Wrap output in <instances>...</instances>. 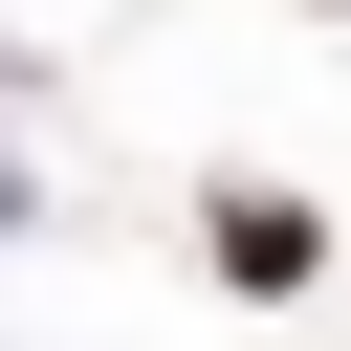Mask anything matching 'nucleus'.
I'll list each match as a JSON object with an SVG mask.
<instances>
[{
	"instance_id": "obj_2",
	"label": "nucleus",
	"mask_w": 351,
	"mask_h": 351,
	"mask_svg": "<svg viewBox=\"0 0 351 351\" xmlns=\"http://www.w3.org/2000/svg\"><path fill=\"white\" fill-rule=\"evenodd\" d=\"M0 219H22V154H0Z\"/></svg>"
},
{
	"instance_id": "obj_3",
	"label": "nucleus",
	"mask_w": 351,
	"mask_h": 351,
	"mask_svg": "<svg viewBox=\"0 0 351 351\" xmlns=\"http://www.w3.org/2000/svg\"><path fill=\"white\" fill-rule=\"evenodd\" d=\"M0 66H22V22H0Z\"/></svg>"
},
{
	"instance_id": "obj_4",
	"label": "nucleus",
	"mask_w": 351,
	"mask_h": 351,
	"mask_svg": "<svg viewBox=\"0 0 351 351\" xmlns=\"http://www.w3.org/2000/svg\"><path fill=\"white\" fill-rule=\"evenodd\" d=\"M329 22H351V0H329Z\"/></svg>"
},
{
	"instance_id": "obj_1",
	"label": "nucleus",
	"mask_w": 351,
	"mask_h": 351,
	"mask_svg": "<svg viewBox=\"0 0 351 351\" xmlns=\"http://www.w3.org/2000/svg\"><path fill=\"white\" fill-rule=\"evenodd\" d=\"M197 263H219L241 307H285V285H329V219H307V197H263V176H219V197H197Z\"/></svg>"
}]
</instances>
